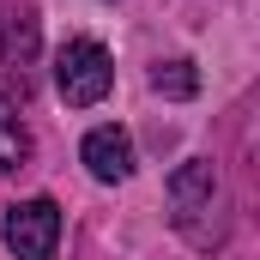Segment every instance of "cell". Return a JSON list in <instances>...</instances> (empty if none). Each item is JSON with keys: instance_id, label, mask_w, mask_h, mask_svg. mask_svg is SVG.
Listing matches in <instances>:
<instances>
[{"instance_id": "1", "label": "cell", "mask_w": 260, "mask_h": 260, "mask_svg": "<svg viewBox=\"0 0 260 260\" xmlns=\"http://www.w3.org/2000/svg\"><path fill=\"white\" fill-rule=\"evenodd\" d=\"M170 224L194 242V248H218L224 242V212H230V200H224V176L206 164V157H188L176 176H170Z\"/></svg>"}, {"instance_id": "2", "label": "cell", "mask_w": 260, "mask_h": 260, "mask_svg": "<svg viewBox=\"0 0 260 260\" xmlns=\"http://www.w3.org/2000/svg\"><path fill=\"white\" fill-rule=\"evenodd\" d=\"M55 85H61V97L73 103V109L103 103L109 85H115V61H109V49L91 43V37H73L61 55H55Z\"/></svg>"}, {"instance_id": "3", "label": "cell", "mask_w": 260, "mask_h": 260, "mask_svg": "<svg viewBox=\"0 0 260 260\" xmlns=\"http://www.w3.org/2000/svg\"><path fill=\"white\" fill-rule=\"evenodd\" d=\"M6 248L18 260H55L61 248V206L55 200H24L6 212Z\"/></svg>"}, {"instance_id": "4", "label": "cell", "mask_w": 260, "mask_h": 260, "mask_svg": "<svg viewBox=\"0 0 260 260\" xmlns=\"http://www.w3.org/2000/svg\"><path fill=\"white\" fill-rule=\"evenodd\" d=\"M85 170L97 182H127L133 176V139L121 127H91L85 133Z\"/></svg>"}, {"instance_id": "5", "label": "cell", "mask_w": 260, "mask_h": 260, "mask_svg": "<svg viewBox=\"0 0 260 260\" xmlns=\"http://www.w3.org/2000/svg\"><path fill=\"white\" fill-rule=\"evenodd\" d=\"M30 164V127L18 121V109L0 97V170H24Z\"/></svg>"}, {"instance_id": "6", "label": "cell", "mask_w": 260, "mask_h": 260, "mask_svg": "<svg viewBox=\"0 0 260 260\" xmlns=\"http://www.w3.org/2000/svg\"><path fill=\"white\" fill-rule=\"evenodd\" d=\"M151 85H157L164 97H194V91H200V73H194V61H157Z\"/></svg>"}]
</instances>
